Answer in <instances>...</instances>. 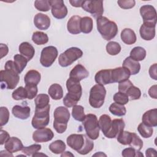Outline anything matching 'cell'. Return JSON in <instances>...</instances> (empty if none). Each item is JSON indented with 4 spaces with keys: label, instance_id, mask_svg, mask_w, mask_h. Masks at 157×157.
I'll return each instance as SVG.
<instances>
[{
    "label": "cell",
    "instance_id": "obj_1",
    "mask_svg": "<svg viewBox=\"0 0 157 157\" xmlns=\"http://www.w3.org/2000/svg\"><path fill=\"white\" fill-rule=\"evenodd\" d=\"M4 68V70L0 71L1 88L2 90H13L19 82V74L16 69L14 62L11 60L6 63Z\"/></svg>",
    "mask_w": 157,
    "mask_h": 157
},
{
    "label": "cell",
    "instance_id": "obj_2",
    "mask_svg": "<svg viewBox=\"0 0 157 157\" xmlns=\"http://www.w3.org/2000/svg\"><path fill=\"white\" fill-rule=\"evenodd\" d=\"M66 142L69 147L80 155H86L94 148L93 142L84 134H71L67 137Z\"/></svg>",
    "mask_w": 157,
    "mask_h": 157
},
{
    "label": "cell",
    "instance_id": "obj_3",
    "mask_svg": "<svg viewBox=\"0 0 157 157\" xmlns=\"http://www.w3.org/2000/svg\"><path fill=\"white\" fill-rule=\"evenodd\" d=\"M66 88L68 93L63 98V104L67 107L76 105L80 101L82 94V88L80 82L69 78L66 81Z\"/></svg>",
    "mask_w": 157,
    "mask_h": 157
},
{
    "label": "cell",
    "instance_id": "obj_4",
    "mask_svg": "<svg viewBox=\"0 0 157 157\" xmlns=\"http://www.w3.org/2000/svg\"><path fill=\"white\" fill-rule=\"evenodd\" d=\"M97 29L102 37L105 40H110L114 38L118 33L117 24L105 17H100L96 19Z\"/></svg>",
    "mask_w": 157,
    "mask_h": 157
},
{
    "label": "cell",
    "instance_id": "obj_5",
    "mask_svg": "<svg viewBox=\"0 0 157 157\" xmlns=\"http://www.w3.org/2000/svg\"><path fill=\"white\" fill-rule=\"evenodd\" d=\"M54 121L53 128L55 131L62 134L66 131L67 127V123L70 118V113L67 108L59 106L55 109L53 113Z\"/></svg>",
    "mask_w": 157,
    "mask_h": 157
},
{
    "label": "cell",
    "instance_id": "obj_6",
    "mask_svg": "<svg viewBox=\"0 0 157 157\" xmlns=\"http://www.w3.org/2000/svg\"><path fill=\"white\" fill-rule=\"evenodd\" d=\"M86 136L91 140H96L99 136V127L98 118L96 115L88 113L82 121Z\"/></svg>",
    "mask_w": 157,
    "mask_h": 157
},
{
    "label": "cell",
    "instance_id": "obj_7",
    "mask_svg": "<svg viewBox=\"0 0 157 157\" xmlns=\"http://www.w3.org/2000/svg\"><path fill=\"white\" fill-rule=\"evenodd\" d=\"M106 90L104 85L100 84L94 85L91 87L90 91L89 103L90 105L95 109H99L104 103Z\"/></svg>",
    "mask_w": 157,
    "mask_h": 157
},
{
    "label": "cell",
    "instance_id": "obj_8",
    "mask_svg": "<svg viewBox=\"0 0 157 157\" xmlns=\"http://www.w3.org/2000/svg\"><path fill=\"white\" fill-rule=\"evenodd\" d=\"M83 52L78 47H72L67 48L63 53L60 54L58 58V63L61 67H67L74 61L81 58Z\"/></svg>",
    "mask_w": 157,
    "mask_h": 157
},
{
    "label": "cell",
    "instance_id": "obj_9",
    "mask_svg": "<svg viewBox=\"0 0 157 157\" xmlns=\"http://www.w3.org/2000/svg\"><path fill=\"white\" fill-rule=\"evenodd\" d=\"M50 105L44 109H35V113L31 121L34 128L39 129L47 126L50 121Z\"/></svg>",
    "mask_w": 157,
    "mask_h": 157
},
{
    "label": "cell",
    "instance_id": "obj_10",
    "mask_svg": "<svg viewBox=\"0 0 157 157\" xmlns=\"http://www.w3.org/2000/svg\"><path fill=\"white\" fill-rule=\"evenodd\" d=\"M58 50L54 46H48L44 48L41 52L40 63L45 67L51 66L58 56Z\"/></svg>",
    "mask_w": 157,
    "mask_h": 157
},
{
    "label": "cell",
    "instance_id": "obj_11",
    "mask_svg": "<svg viewBox=\"0 0 157 157\" xmlns=\"http://www.w3.org/2000/svg\"><path fill=\"white\" fill-rule=\"evenodd\" d=\"M82 7L96 19L101 17L104 13L102 1H83Z\"/></svg>",
    "mask_w": 157,
    "mask_h": 157
},
{
    "label": "cell",
    "instance_id": "obj_12",
    "mask_svg": "<svg viewBox=\"0 0 157 157\" xmlns=\"http://www.w3.org/2000/svg\"><path fill=\"white\" fill-rule=\"evenodd\" d=\"M51 12L53 17L57 19L64 18L67 15V9L62 0L49 1Z\"/></svg>",
    "mask_w": 157,
    "mask_h": 157
},
{
    "label": "cell",
    "instance_id": "obj_13",
    "mask_svg": "<svg viewBox=\"0 0 157 157\" xmlns=\"http://www.w3.org/2000/svg\"><path fill=\"white\" fill-rule=\"evenodd\" d=\"M139 12L144 23L152 22L156 24V11L153 6L149 4L144 5L140 8Z\"/></svg>",
    "mask_w": 157,
    "mask_h": 157
},
{
    "label": "cell",
    "instance_id": "obj_14",
    "mask_svg": "<svg viewBox=\"0 0 157 157\" xmlns=\"http://www.w3.org/2000/svg\"><path fill=\"white\" fill-rule=\"evenodd\" d=\"M131 74L124 67H118L110 69L111 83H120L128 80Z\"/></svg>",
    "mask_w": 157,
    "mask_h": 157
},
{
    "label": "cell",
    "instance_id": "obj_15",
    "mask_svg": "<svg viewBox=\"0 0 157 157\" xmlns=\"http://www.w3.org/2000/svg\"><path fill=\"white\" fill-rule=\"evenodd\" d=\"M54 137V133L50 128H42L37 129L33 134V139L34 142H46L51 140Z\"/></svg>",
    "mask_w": 157,
    "mask_h": 157
},
{
    "label": "cell",
    "instance_id": "obj_16",
    "mask_svg": "<svg viewBox=\"0 0 157 157\" xmlns=\"http://www.w3.org/2000/svg\"><path fill=\"white\" fill-rule=\"evenodd\" d=\"M156 23L152 22L144 23L139 29L141 38L145 40H151L155 36Z\"/></svg>",
    "mask_w": 157,
    "mask_h": 157
},
{
    "label": "cell",
    "instance_id": "obj_17",
    "mask_svg": "<svg viewBox=\"0 0 157 157\" xmlns=\"http://www.w3.org/2000/svg\"><path fill=\"white\" fill-rule=\"evenodd\" d=\"M124 126L125 124L123 119H114L112 121L110 128L105 136L109 139H114L124 130Z\"/></svg>",
    "mask_w": 157,
    "mask_h": 157
},
{
    "label": "cell",
    "instance_id": "obj_18",
    "mask_svg": "<svg viewBox=\"0 0 157 157\" xmlns=\"http://www.w3.org/2000/svg\"><path fill=\"white\" fill-rule=\"evenodd\" d=\"M89 75V72L82 64H78L74 67L69 73V78L77 81H81Z\"/></svg>",
    "mask_w": 157,
    "mask_h": 157
},
{
    "label": "cell",
    "instance_id": "obj_19",
    "mask_svg": "<svg viewBox=\"0 0 157 157\" xmlns=\"http://www.w3.org/2000/svg\"><path fill=\"white\" fill-rule=\"evenodd\" d=\"M34 24L39 29L47 30L50 27V19L48 15L42 13H38L34 16Z\"/></svg>",
    "mask_w": 157,
    "mask_h": 157
},
{
    "label": "cell",
    "instance_id": "obj_20",
    "mask_svg": "<svg viewBox=\"0 0 157 157\" xmlns=\"http://www.w3.org/2000/svg\"><path fill=\"white\" fill-rule=\"evenodd\" d=\"M142 121L148 126L156 127L157 126V109L155 108L146 111L142 115Z\"/></svg>",
    "mask_w": 157,
    "mask_h": 157
},
{
    "label": "cell",
    "instance_id": "obj_21",
    "mask_svg": "<svg viewBox=\"0 0 157 157\" xmlns=\"http://www.w3.org/2000/svg\"><path fill=\"white\" fill-rule=\"evenodd\" d=\"M4 147L6 150L12 153L21 150L23 148V145L18 138L11 137L5 143Z\"/></svg>",
    "mask_w": 157,
    "mask_h": 157
},
{
    "label": "cell",
    "instance_id": "obj_22",
    "mask_svg": "<svg viewBox=\"0 0 157 157\" xmlns=\"http://www.w3.org/2000/svg\"><path fill=\"white\" fill-rule=\"evenodd\" d=\"M81 17L78 15L72 16L67 21V29L72 34H78L81 33L80 21Z\"/></svg>",
    "mask_w": 157,
    "mask_h": 157
},
{
    "label": "cell",
    "instance_id": "obj_23",
    "mask_svg": "<svg viewBox=\"0 0 157 157\" xmlns=\"http://www.w3.org/2000/svg\"><path fill=\"white\" fill-rule=\"evenodd\" d=\"M31 109L29 106L15 105L12 107V113L13 115L21 120H26L30 116Z\"/></svg>",
    "mask_w": 157,
    "mask_h": 157
},
{
    "label": "cell",
    "instance_id": "obj_24",
    "mask_svg": "<svg viewBox=\"0 0 157 157\" xmlns=\"http://www.w3.org/2000/svg\"><path fill=\"white\" fill-rule=\"evenodd\" d=\"M41 78V75L36 70H29L26 72L24 77L25 85H37Z\"/></svg>",
    "mask_w": 157,
    "mask_h": 157
},
{
    "label": "cell",
    "instance_id": "obj_25",
    "mask_svg": "<svg viewBox=\"0 0 157 157\" xmlns=\"http://www.w3.org/2000/svg\"><path fill=\"white\" fill-rule=\"evenodd\" d=\"M18 50L21 55L25 56L29 61L34 56L35 50L33 46L28 42L21 43L18 47Z\"/></svg>",
    "mask_w": 157,
    "mask_h": 157
},
{
    "label": "cell",
    "instance_id": "obj_26",
    "mask_svg": "<svg viewBox=\"0 0 157 157\" xmlns=\"http://www.w3.org/2000/svg\"><path fill=\"white\" fill-rule=\"evenodd\" d=\"M122 67L126 68L130 72L131 75L138 74L140 69V64L138 61L132 59L129 56L126 58L123 62Z\"/></svg>",
    "mask_w": 157,
    "mask_h": 157
},
{
    "label": "cell",
    "instance_id": "obj_27",
    "mask_svg": "<svg viewBox=\"0 0 157 157\" xmlns=\"http://www.w3.org/2000/svg\"><path fill=\"white\" fill-rule=\"evenodd\" d=\"M94 80L98 84L102 85L112 83L110 69H102L97 72L94 77Z\"/></svg>",
    "mask_w": 157,
    "mask_h": 157
},
{
    "label": "cell",
    "instance_id": "obj_28",
    "mask_svg": "<svg viewBox=\"0 0 157 157\" xmlns=\"http://www.w3.org/2000/svg\"><path fill=\"white\" fill-rule=\"evenodd\" d=\"M121 40L127 45H132L136 42L137 37L134 31L130 28H124L120 34Z\"/></svg>",
    "mask_w": 157,
    "mask_h": 157
},
{
    "label": "cell",
    "instance_id": "obj_29",
    "mask_svg": "<svg viewBox=\"0 0 157 157\" xmlns=\"http://www.w3.org/2000/svg\"><path fill=\"white\" fill-rule=\"evenodd\" d=\"M48 93L54 100H59L63 97V90L62 86L58 83H53L49 87Z\"/></svg>",
    "mask_w": 157,
    "mask_h": 157
},
{
    "label": "cell",
    "instance_id": "obj_30",
    "mask_svg": "<svg viewBox=\"0 0 157 157\" xmlns=\"http://www.w3.org/2000/svg\"><path fill=\"white\" fill-rule=\"evenodd\" d=\"M111 123H112L111 118L109 115L107 114H103L99 117V119L98 121L99 127L104 136L109 131L111 126Z\"/></svg>",
    "mask_w": 157,
    "mask_h": 157
},
{
    "label": "cell",
    "instance_id": "obj_31",
    "mask_svg": "<svg viewBox=\"0 0 157 157\" xmlns=\"http://www.w3.org/2000/svg\"><path fill=\"white\" fill-rule=\"evenodd\" d=\"M146 50L142 47H135L130 52L129 57L136 61H140L146 56Z\"/></svg>",
    "mask_w": 157,
    "mask_h": 157
},
{
    "label": "cell",
    "instance_id": "obj_32",
    "mask_svg": "<svg viewBox=\"0 0 157 157\" xmlns=\"http://www.w3.org/2000/svg\"><path fill=\"white\" fill-rule=\"evenodd\" d=\"M50 98L48 94H38L34 99V103L36 105V109H44L48 105Z\"/></svg>",
    "mask_w": 157,
    "mask_h": 157
},
{
    "label": "cell",
    "instance_id": "obj_33",
    "mask_svg": "<svg viewBox=\"0 0 157 157\" xmlns=\"http://www.w3.org/2000/svg\"><path fill=\"white\" fill-rule=\"evenodd\" d=\"M93 28V21L91 17H84L81 18L80 30L85 34H88L92 31Z\"/></svg>",
    "mask_w": 157,
    "mask_h": 157
},
{
    "label": "cell",
    "instance_id": "obj_34",
    "mask_svg": "<svg viewBox=\"0 0 157 157\" xmlns=\"http://www.w3.org/2000/svg\"><path fill=\"white\" fill-rule=\"evenodd\" d=\"M14 64L18 74H20L26 67L28 63V59L21 55L17 54L13 56Z\"/></svg>",
    "mask_w": 157,
    "mask_h": 157
},
{
    "label": "cell",
    "instance_id": "obj_35",
    "mask_svg": "<svg viewBox=\"0 0 157 157\" xmlns=\"http://www.w3.org/2000/svg\"><path fill=\"white\" fill-rule=\"evenodd\" d=\"M50 150L55 154L63 153L66 150V144L61 140H56L52 142L48 147Z\"/></svg>",
    "mask_w": 157,
    "mask_h": 157
},
{
    "label": "cell",
    "instance_id": "obj_36",
    "mask_svg": "<svg viewBox=\"0 0 157 157\" xmlns=\"http://www.w3.org/2000/svg\"><path fill=\"white\" fill-rule=\"evenodd\" d=\"M110 112L118 117H122L126 115V109L124 105H121L116 102L112 103L109 109Z\"/></svg>",
    "mask_w": 157,
    "mask_h": 157
},
{
    "label": "cell",
    "instance_id": "obj_37",
    "mask_svg": "<svg viewBox=\"0 0 157 157\" xmlns=\"http://www.w3.org/2000/svg\"><path fill=\"white\" fill-rule=\"evenodd\" d=\"M32 40L36 45H44L48 42V37L47 34L41 31H36L32 36Z\"/></svg>",
    "mask_w": 157,
    "mask_h": 157
},
{
    "label": "cell",
    "instance_id": "obj_38",
    "mask_svg": "<svg viewBox=\"0 0 157 157\" xmlns=\"http://www.w3.org/2000/svg\"><path fill=\"white\" fill-rule=\"evenodd\" d=\"M72 116L76 121H83L85 117L83 107L80 105H74L72 109Z\"/></svg>",
    "mask_w": 157,
    "mask_h": 157
},
{
    "label": "cell",
    "instance_id": "obj_39",
    "mask_svg": "<svg viewBox=\"0 0 157 157\" xmlns=\"http://www.w3.org/2000/svg\"><path fill=\"white\" fill-rule=\"evenodd\" d=\"M124 93L128 96L130 100H137L139 99L141 96V91L138 87L131 85L124 92Z\"/></svg>",
    "mask_w": 157,
    "mask_h": 157
},
{
    "label": "cell",
    "instance_id": "obj_40",
    "mask_svg": "<svg viewBox=\"0 0 157 157\" xmlns=\"http://www.w3.org/2000/svg\"><path fill=\"white\" fill-rule=\"evenodd\" d=\"M137 131L140 135L144 138H149L152 136L153 133V128L145 125L142 122L139 124L137 127Z\"/></svg>",
    "mask_w": 157,
    "mask_h": 157
},
{
    "label": "cell",
    "instance_id": "obj_41",
    "mask_svg": "<svg viewBox=\"0 0 157 157\" xmlns=\"http://www.w3.org/2000/svg\"><path fill=\"white\" fill-rule=\"evenodd\" d=\"M105 48L108 54L112 56L118 55L121 49L120 45L118 42L114 41H110L108 42L106 45Z\"/></svg>",
    "mask_w": 157,
    "mask_h": 157
},
{
    "label": "cell",
    "instance_id": "obj_42",
    "mask_svg": "<svg viewBox=\"0 0 157 157\" xmlns=\"http://www.w3.org/2000/svg\"><path fill=\"white\" fill-rule=\"evenodd\" d=\"M132 138V132L126 131H122L120 134L117 136V141L124 145H129L131 142Z\"/></svg>",
    "mask_w": 157,
    "mask_h": 157
},
{
    "label": "cell",
    "instance_id": "obj_43",
    "mask_svg": "<svg viewBox=\"0 0 157 157\" xmlns=\"http://www.w3.org/2000/svg\"><path fill=\"white\" fill-rule=\"evenodd\" d=\"M12 96L13 99L16 101L27 98V91L26 88L23 86H19L13 91Z\"/></svg>",
    "mask_w": 157,
    "mask_h": 157
},
{
    "label": "cell",
    "instance_id": "obj_44",
    "mask_svg": "<svg viewBox=\"0 0 157 157\" xmlns=\"http://www.w3.org/2000/svg\"><path fill=\"white\" fill-rule=\"evenodd\" d=\"M129 145L136 150L140 151L143 147V141L134 132H132V138Z\"/></svg>",
    "mask_w": 157,
    "mask_h": 157
},
{
    "label": "cell",
    "instance_id": "obj_45",
    "mask_svg": "<svg viewBox=\"0 0 157 157\" xmlns=\"http://www.w3.org/2000/svg\"><path fill=\"white\" fill-rule=\"evenodd\" d=\"M41 145L40 144H33L28 147H23L21 150L22 153L25 154L26 156H33L36 153L41 149Z\"/></svg>",
    "mask_w": 157,
    "mask_h": 157
},
{
    "label": "cell",
    "instance_id": "obj_46",
    "mask_svg": "<svg viewBox=\"0 0 157 157\" xmlns=\"http://www.w3.org/2000/svg\"><path fill=\"white\" fill-rule=\"evenodd\" d=\"M34 7L39 11L47 12L50 9V4L47 0H36L34 1Z\"/></svg>",
    "mask_w": 157,
    "mask_h": 157
},
{
    "label": "cell",
    "instance_id": "obj_47",
    "mask_svg": "<svg viewBox=\"0 0 157 157\" xmlns=\"http://www.w3.org/2000/svg\"><path fill=\"white\" fill-rule=\"evenodd\" d=\"M9 120V111L6 107H0V126L1 128L6 124Z\"/></svg>",
    "mask_w": 157,
    "mask_h": 157
},
{
    "label": "cell",
    "instance_id": "obj_48",
    "mask_svg": "<svg viewBox=\"0 0 157 157\" xmlns=\"http://www.w3.org/2000/svg\"><path fill=\"white\" fill-rule=\"evenodd\" d=\"M113 98L115 102L121 104V105L126 104L129 101L128 96L125 93H123L120 91L116 93L113 95Z\"/></svg>",
    "mask_w": 157,
    "mask_h": 157
},
{
    "label": "cell",
    "instance_id": "obj_49",
    "mask_svg": "<svg viewBox=\"0 0 157 157\" xmlns=\"http://www.w3.org/2000/svg\"><path fill=\"white\" fill-rule=\"evenodd\" d=\"M121 155L124 157H134V156H143V154L140 151L136 150L132 147H128L122 151Z\"/></svg>",
    "mask_w": 157,
    "mask_h": 157
},
{
    "label": "cell",
    "instance_id": "obj_50",
    "mask_svg": "<svg viewBox=\"0 0 157 157\" xmlns=\"http://www.w3.org/2000/svg\"><path fill=\"white\" fill-rule=\"evenodd\" d=\"M25 88L27 91V99H33L36 96L38 91L36 85H25Z\"/></svg>",
    "mask_w": 157,
    "mask_h": 157
},
{
    "label": "cell",
    "instance_id": "obj_51",
    "mask_svg": "<svg viewBox=\"0 0 157 157\" xmlns=\"http://www.w3.org/2000/svg\"><path fill=\"white\" fill-rule=\"evenodd\" d=\"M117 3L120 7L123 9H129L134 7L136 1L134 0H118Z\"/></svg>",
    "mask_w": 157,
    "mask_h": 157
},
{
    "label": "cell",
    "instance_id": "obj_52",
    "mask_svg": "<svg viewBox=\"0 0 157 157\" xmlns=\"http://www.w3.org/2000/svg\"><path fill=\"white\" fill-rule=\"evenodd\" d=\"M118 90L120 92L123 93H124V92L126 91V90L132 85H133V83L131 82V80H126L125 81L121 82L118 83Z\"/></svg>",
    "mask_w": 157,
    "mask_h": 157
},
{
    "label": "cell",
    "instance_id": "obj_53",
    "mask_svg": "<svg viewBox=\"0 0 157 157\" xmlns=\"http://www.w3.org/2000/svg\"><path fill=\"white\" fill-rule=\"evenodd\" d=\"M10 136L9 133L2 129H1L0 131V144L2 145L6 142V141L10 138Z\"/></svg>",
    "mask_w": 157,
    "mask_h": 157
},
{
    "label": "cell",
    "instance_id": "obj_54",
    "mask_svg": "<svg viewBox=\"0 0 157 157\" xmlns=\"http://www.w3.org/2000/svg\"><path fill=\"white\" fill-rule=\"evenodd\" d=\"M156 66L157 64L156 63L153 64V65H151L150 68H149V75L150 76L151 78H152L153 79L156 80H157V76H156Z\"/></svg>",
    "mask_w": 157,
    "mask_h": 157
},
{
    "label": "cell",
    "instance_id": "obj_55",
    "mask_svg": "<svg viewBox=\"0 0 157 157\" xmlns=\"http://www.w3.org/2000/svg\"><path fill=\"white\" fill-rule=\"evenodd\" d=\"M156 88H157L156 85H154L151 86L150 88V89L148 90V94H149V96L151 98H153V99H156L157 98Z\"/></svg>",
    "mask_w": 157,
    "mask_h": 157
},
{
    "label": "cell",
    "instance_id": "obj_56",
    "mask_svg": "<svg viewBox=\"0 0 157 157\" xmlns=\"http://www.w3.org/2000/svg\"><path fill=\"white\" fill-rule=\"evenodd\" d=\"M0 52H1V58H2L4 56H6L9 52L8 47L4 44H1L0 45Z\"/></svg>",
    "mask_w": 157,
    "mask_h": 157
},
{
    "label": "cell",
    "instance_id": "obj_57",
    "mask_svg": "<svg viewBox=\"0 0 157 157\" xmlns=\"http://www.w3.org/2000/svg\"><path fill=\"white\" fill-rule=\"evenodd\" d=\"M146 156H156V150L152 148H149L145 151Z\"/></svg>",
    "mask_w": 157,
    "mask_h": 157
},
{
    "label": "cell",
    "instance_id": "obj_58",
    "mask_svg": "<svg viewBox=\"0 0 157 157\" xmlns=\"http://www.w3.org/2000/svg\"><path fill=\"white\" fill-rule=\"evenodd\" d=\"M83 1H78V0H70L69 2L72 5V6L75 7H82V4L83 3Z\"/></svg>",
    "mask_w": 157,
    "mask_h": 157
},
{
    "label": "cell",
    "instance_id": "obj_59",
    "mask_svg": "<svg viewBox=\"0 0 157 157\" xmlns=\"http://www.w3.org/2000/svg\"><path fill=\"white\" fill-rule=\"evenodd\" d=\"M66 154H61V156H74V155H72L70 151H66L65 152Z\"/></svg>",
    "mask_w": 157,
    "mask_h": 157
},
{
    "label": "cell",
    "instance_id": "obj_60",
    "mask_svg": "<svg viewBox=\"0 0 157 157\" xmlns=\"http://www.w3.org/2000/svg\"><path fill=\"white\" fill-rule=\"evenodd\" d=\"M97 155H98V156H106V155L104 154V153H102L101 151H99V153H97L93 155V156H97Z\"/></svg>",
    "mask_w": 157,
    "mask_h": 157
},
{
    "label": "cell",
    "instance_id": "obj_61",
    "mask_svg": "<svg viewBox=\"0 0 157 157\" xmlns=\"http://www.w3.org/2000/svg\"><path fill=\"white\" fill-rule=\"evenodd\" d=\"M47 156V155H45V154H44V153H39L38 152H37V153H36L33 156L34 157V156Z\"/></svg>",
    "mask_w": 157,
    "mask_h": 157
}]
</instances>
